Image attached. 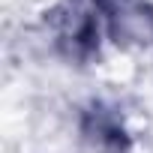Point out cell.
<instances>
[{
  "label": "cell",
  "instance_id": "6da1fadb",
  "mask_svg": "<svg viewBox=\"0 0 153 153\" xmlns=\"http://www.w3.org/2000/svg\"><path fill=\"white\" fill-rule=\"evenodd\" d=\"M54 27V42L57 51L69 60H90L99 51V12L93 6H78V3H66L57 6L48 15Z\"/></svg>",
  "mask_w": 153,
  "mask_h": 153
},
{
  "label": "cell",
  "instance_id": "7a4b0ae2",
  "mask_svg": "<svg viewBox=\"0 0 153 153\" xmlns=\"http://www.w3.org/2000/svg\"><path fill=\"white\" fill-rule=\"evenodd\" d=\"M117 45H153V6L147 0H87Z\"/></svg>",
  "mask_w": 153,
  "mask_h": 153
},
{
  "label": "cell",
  "instance_id": "3957f363",
  "mask_svg": "<svg viewBox=\"0 0 153 153\" xmlns=\"http://www.w3.org/2000/svg\"><path fill=\"white\" fill-rule=\"evenodd\" d=\"M81 135L99 153H129L132 147L123 114L108 102H90L81 111Z\"/></svg>",
  "mask_w": 153,
  "mask_h": 153
}]
</instances>
